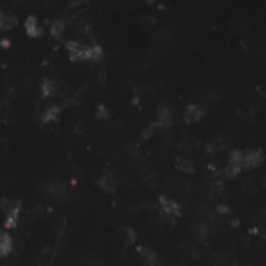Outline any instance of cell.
Masks as SVG:
<instances>
[{"instance_id": "6da1fadb", "label": "cell", "mask_w": 266, "mask_h": 266, "mask_svg": "<svg viewBox=\"0 0 266 266\" xmlns=\"http://www.w3.org/2000/svg\"><path fill=\"white\" fill-rule=\"evenodd\" d=\"M67 50L72 61H86V60H98L101 56L100 47H87L77 41L67 42Z\"/></svg>"}, {"instance_id": "7a4b0ae2", "label": "cell", "mask_w": 266, "mask_h": 266, "mask_svg": "<svg viewBox=\"0 0 266 266\" xmlns=\"http://www.w3.org/2000/svg\"><path fill=\"white\" fill-rule=\"evenodd\" d=\"M44 190H45L48 195H51V196H55L56 199H60V201L67 199L69 195H70L69 187L64 185V184H61V182H51V184H47V185H44Z\"/></svg>"}, {"instance_id": "3957f363", "label": "cell", "mask_w": 266, "mask_h": 266, "mask_svg": "<svg viewBox=\"0 0 266 266\" xmlns=\"http://www.w3.org/2000/svg\"><path fill=\"white\" fill-rule=\"evenodd\" d=\"M261 162H263V153L260 149H251V151L244 153L243 168L252 170V168H257Z\"/></svg>"}, {"instance_id": "277c9868", "label": "cell", "mask_w": 266, "mask_h": 266, "mask_svg": "<svg viewBox=\"0 0 266 266\" xmlns=\"http://www.w3.org/2000/svg\"><path fill=\"white\" fill-rule=\"evenodd\" d=\"M41 90H42V97L47 98V97H53V95H58L63 92V84L56 80L53 78H45L42 81V86H41Z\"/></svg>"}, {"instance_id": "5b68a950", "label": "cell", "mask_w": 266, "mask_h": 266, "mask_svg": "<svg viewBox=\"0 0 266 266\" xmlns=\"http://www.w3.org/2000/svg\"><path fill=\"white\" fill-rule=\"evenodd\" d=\"M204 108L199 104H190L187 106V109L184 111V122L187 123H196L204 117Z\"/></svg>"}, {"instance_id": "8992f818", "label": "cell", "mask_w": 266, "mask_h": 266, "mask_svg": "<svg viewBox=\"0 0 266 266\" xmlns=\"http://www.w3.org/2000/svg\"><path fill=\"white\" fill-rule=\"evenodd\" d=\"M175 112L170 111L168 108H161L157 112V122L156 125L157 126H162V128H170L175 125Z\"/></svg>"}, {"instance_id": "52a82bcc", "label": "cell", "mask_w": 266, "mask_h": 266, "mask_svg": "<svg viewBox=\"0 0 266 266\" xmlns=\"http://www.w3.org/2000/svg\"><path fill=\"white\" fill-rule=\"evenodd\" d=\"M13 251V240L8 232L0 231V257H5Z\"/></svg>"}, {"instance_id": "ba28073f", "label": "cell", "mask_w": 266, "mask_h": 266, "mask_svg": "<svg viewBox=\"0 0 266 266\" xmlns=\"http://www.w3.org/2000/svg\"><path fill=\"white\" fill-rule=\"evenodd\" d=\"M227 143H229V140L226 139V137H215L214 140H210L208 143H207V153L208 154H215V153H220V151H223L226 146H227Z\"/></svg>"}, {"instance_id": "9c48e42d", "label": "cell", "mask_w": 266, "mask_h": 266, "mask_svg": "<svg viewBox=\"0 0 266 266\" xmlns=\"http://www.w3.org/2000/svg\"><path fill=\"white\" fill-rule=\"evenodd\" d=\"M25 31H27V34L28 36H31V37H37V36H41L42 34V28L37 25V19L34 17V16H30L27 21H25Z\"/></svg>"}, {"instance_id": "30bf717a", "label": "cell", "mask_w": 266, "mask_h": 266, "mask_svg": "<svg viewBox=\"0 0 266 266\" xmlns=\"http://www.w3.org/2000/svg\"><path fill=\"white\" fill-rule=\"evenodd\" d=\"M98 185L108 193H112L117 190V181L114 179V176L111 175H103L100 179H98Z\"/></svg>"}, {"instance_id": "8fae6325", "label": "cell", "mask_w": 266, "mask_h": 266, "mask_svg": "<svg viewBox=\"0 0 266 266\" xmlns=\"http://www.w3.org/2000/svg\"><path fill=\"white\" fill-rule=\"evenodd\" d=\"M161 207L165 212L167 215H179L181 214V208L179 204L173 199H167V198H161Z\"/></svg>"}, {"instance_id": "7c38bea8", "label": "cell", "mask_w": 266, "mask_h": 266, "mask_svg": "<svg viewBox=\"0 0 266 266\" xmlns=\"http://www.w3.org/2000/svg\"><path fill=\"white\" fill-rule=\"evenodd\" d=\"M229 159V167H235L243 170V159H244V153L240 149H232L227 156Z\"/></svg>"}, {"instance_id": "4fadbf2b", "label": "cell", "mask_w": 266, "mask_h": 266, "mask_svg": "<svg viewBox=\"0 0 266 266\" xmlns=\"http://www.w3.org/2000/svg\"><path fill=\"white\" fill-rule=\"evenodd\" d=\"M140 255H142V258H143V261H145L146 266H159V258H157L156 254L151 252L149 249L142 248V249H140Z\"/></svg>"}, {"instance_id": "5bb4252c", "label": "cell", "mask_w": 266, "mask_h": 266, "mask_svg": "<svg viewBox=\"0 0 266 266\" xmlns=\"http://www.w3.org/2000/svg\"><path fill=\"white\" fill-rule=\"evenodd\" d=\"M60 116V108L58 106H51V108H48L45 112H42V123H50V122H55Z\"/></svg>"}, {"instance_id": "9a60e30c", "label": "cell", "mask_w": 266, "mask_h": 266, "mask_svg": "<svg viewBox=\"0 0 266 266\" xmlns=\"http://www.w3.org/2000/svg\"><path fill=\"white\" fill-rule=\"evenodd\" d=\"M53 260V252L50 248H45L39 255H37V266H50Z\"/></svg>"}, {"instance_id": "2e32d148", "label": "cell", "mask_w": 266, "mask_h": 266, "mask_svg": "<svg viewBox=\"0 0 266 266\" xmlns=\"http://www.w3.org/2000/svg\"><path fill=\"white\" fill-rule=\"evenodd\" d=\"M17 218H19V205H17V207H14L11 212H8V217H7L5 226H7L8 229L14 227V226H16V223H17Z\"/></svg>"}, {"instance_id": "e0dca14e", "label": "cell", "mask_w": 266, "mask_h": 266, "mask_svg": "<svg viewBox=\"0 0 266 266\" xmlns=\"http://www.w3.org/2000/svg\"><path fill=\"white\" fill-rule=\"evenodd\" d=\"M178 170H181L185 175H190V173H193V162L190 161V159H179Z\"/></svg>"}, {"instance_id": "ac0fdd59", "label": "cell", "mask_w": 266, "mask_h": 266, "mask_svg": "<svg viewBox=\"0 0 266 266\" xmlns=\"http://www.w3.org/2000/svg\"><path fill=\"white\" fill-rule=\"evenodd\" d=\"M17 25V19L13 16V14H2V28H13Z\"/></svg>"}, {"instance_id": "d6986e66", "label": "cell", "mask_w": 266, "mask_h": 266, "mask_svg": "<svg viewBox=\"0 0 266 266\" xmlns=\"http://www.w3.org/2000/svg\"><path fill=\"white\" fill-rule=\"evenodd\" d=\"M64 28H66V27H64V22H63V21H56V22H53L50 31H51L53 36H61L63 31H64Z\"/></svg>"}, {"instance_id": "ffe728a7", "label": "cell", "mask_w": 266, "mask_h": 266, "mask_svg": "<svg viewBox=\"0 0 266 266\" xmlns=\"http://www.w3.org/2000/svg\"><path fill=\"white\" fill-rule=\"evenodd\" d=\"M108 117H109V112H108V109H106L103 104H100L98 108H97V119L103 120V119H108Z\"/></svg>"}, {"instance_id": "44dd1931", "label": "cell", "mask_w": 266, "mask_h": 266, "mask_svg": "<svg viewBox=\"0 0 266 266\" xmlns=\"http://www.w3.org/2000/svg\"><path fill=\"white\" fill-rule=\"evenodd\" d=\"M156 126H157L156 123H154V125H151V126H148V128L142 132V137H143V139H148V137L154 132V128H156Z\"/></svg>"}, {"instance_id": "7402d4cb", "label": "cell", "mask_w": 266, "mask_h": 266, "mask_svg": "<svg viewBox=\"0 0 266 266\" xmlns=\"http://www.w3.org/2000/svg\"><path fill=\"white\" fill-rule=\"evenodd\" d=\"M0 28H2V14H0Z\"/></svg>"}]
</instances>
